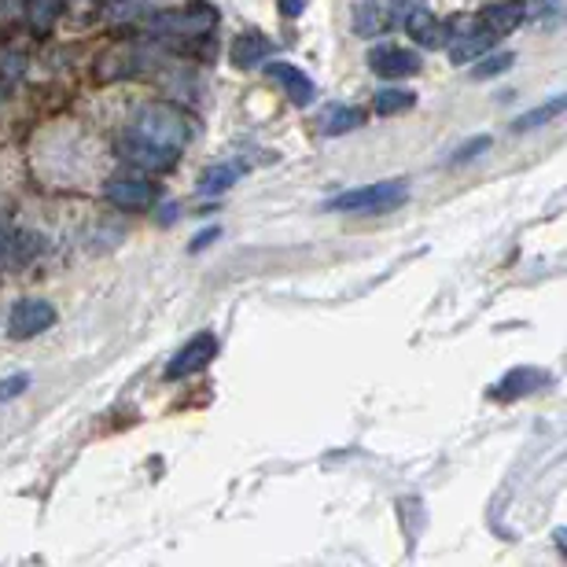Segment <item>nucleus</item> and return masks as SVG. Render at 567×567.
I'll list each match as a JSON object with an SVG mask.
<instances>
[{
	"mask_svg": "<svg viewBox=\"0 0 567 567\" xmlns=\"http://www.w3.org/2000/svg\"><path fill=\"white\" fill-rule=\"evenodd\" d=\"M358 126H365V111L350 104H332L317 115V133H324V137H343V133Z\"/></svg>",
	"mask_w": 567,
	"mask_h": 567,
	"instance_id": "13",
	"label": "nucleus"
},
{
	"mask_svg": "<svg viewBox=\"0 0 567 567\" xmlns=\"http://www.w3.org/2000/svg\"><path fill=\"white\" fill-rule=\"evenodd\" d=\"M118 152H122V158H126V163L141 166V169H155V174H163V169H169V166L177 163V152H174V147H163V144L144 141V137H137L133 130L118 141Z\"/></svg>",
	"mask_w": 567,
	"mask_h": 567,
	"instance_id": "8",
	"label": "nucleus"
},
{
	"mask_svg": "<svg viewBox=\"0 0 567 567\" xmlns=\"http://www.w3.org/2000/svg\"><path fill=\"white\" fill-rule=\"evenodd\" d=\"M486 147H491V137H472L468 144H461L457 152H453L450 163H472V158H475V155H483Z\"/></svg>",
	"mask_w": 567,
	"mask_h": 567,
	"instance_id": "22",
	"label": "nucleus"
},
{
	"mask_svg": "<svg viewBox=\"0 0 567 567\" xmlns=\"http://www.w3.org/2000/svg\"><path fill=\"white\" fill-rule=\"evenodd\" d=\"M564 107H567V96H553V100H546L542 107L527 111V115H519V118L513 122V130H516V133H527V130L546 126V122H553V118H560V115H564Z\"/></svg>",
	"mask_w": 567,
	"mask_h": 567,
	"instance_id": "18",
	"label": "nucleus"
},
{
	"mask_svg": "<svg viewBox=\"0 0 567 567\" xmlns=\"http://www.w3.org/2000/svg\"><path fill=\"white\" fill-rule=\"evenodd\" d=\"M269 52H274V41L262 38L258 30H247V33H240V38L233 41L229 60H233V66H240V71H251V66L262 63Z\"/></svg>",
	"mask_w": 567,
	"mask_h": 567,
	"instance_id": "14",
	"label": "nucleus"
},
{
	"mask_svg": "<svg viewBox=\"0 0 567 567\" xmlns=\"http://www.w3.org/2000/svg\"><path fill=\"white\" fill-rule=\"evenodd\" d=\"M266 74L274 78V82L284 89V96H288L291 104L306 107V104H310V100L317 96V85L302 74V66H295V63H269V66H266Z\"/></svg>",
	"mask_w": 567,
	"mask_h": 567,
	"instance_id": "11",
	"label": "nucleus"
},
{
	"mask_svg": "<svg viewBox=\"0 0 567 567\" xmlns=\"http://www.w3.org/2000/svg\"><path fill=\"white\" fill-rule=\"evenodd\" d=\"M16 251V229H11V221L8 218H0V262Z\"/></svg>",
	"mask_w": 567,
	"mask_h": 567,
	"instance_id": "24",
	"label": "nucleus"
},
{
	"mask_svg": "<svg viewBox=\"0 0 567 567\" xmlns=\"http://www.w3.org/2000/svg\"><path fill=\"white\" fill-rule=\"evenodd\" d=\"M218 8L207 4V0H196V4H181L169 8L163 16H155L152 30L166 33V38H207V33L218 27Z\"/></svg>",
	"mask_w": 567,
	"mask_h": 567,
	"instance_id": "3",
	"label": "nucleus"
},
{
	"mask_svg": "<svg viewBox=\"0 0 567 567\" xmlns=\"http://www.w3.org/2000/svg\"><path fill=\"white\" fill-rule=\"evenodd\" d=\"M236 177H240V169H236V166H214V169H207V174L199 177V192H203V196H210V192H225Z\"/></svg>",
	"mask_w": 567,
	"mask_h": 567,
	"instance_id": "20",
	"label": "nucleus"
},
{
	"mask_svg": "<svg viewBox=\"0 0 567 567\" xmlns=\"http://www.w3.org/2000/svg\"><path fill=\"white\" fill-rule=\"evenodd\" d=\"M524 19H527V0H497V4L483 8L475 27H483L486 33H494V38H508Z\"/></svg>",
	"mask_w": 567,
	"mask_h": 567,
	"instance_id": "9",
	"label": "nucleus"
},
{
	"mask_svg": "<svg viewBox=\"0 0 567 567\" xmlns=\"http://www.w3.org/2000/svg\"><path fill=\"white\" fill-rule=\"evenodd\" d=\"M553 377L538 369H513L502 383H494V399H519V394H530L538 388H549Z\"/></svg>",
	"mask_w": 567,
	"mask_h": 567,
	"instance_id": "15",
	"label": "nucleus"
},
{
	"mask_svg": "<svg viewBox=\"0 0 567 567\" xmlns=\"http://www.w3.org/2000/svg\"><path fill=\"white\" fill-rule=\"evenodd\" d=\"M277 4H280V16L284 19H299L310 0H277Z\"/></svg>",
	"mask_w": 567,
	"mask_h": 567,
	"instance_id": "25",
	"label": "nucleus"
},
{
	"mask_svg": "<svg viewBox=\"0 0 567 567\" xmlns=\"http://www.w3.org/2000/svg\"><path fill=\"white\" fill-rule=\"evenodd\" d=\"M137 137L152 141V144H163V147H174L181 152L192 137H196V126H192V118L185 115L181 107L166 104V100H155V104H144L137 111V118H133L130 126Z\"/></svg>",
	"mask_w": 567,
	"mask_h": 567,
	"instance_id": "1",
	"label": "nucleus"
},
{
	"mask_svg": "<svg viewBox=\"0 0 567 567\" xmlns=\"http://www.w3.org/2000/svg\"><path fill=\"white\" fill-rule=\"evenodd\" d=\"M214 358H218V336H214V332H196L185 347L177 350L174 361L166 365V377L169 380H185V377H192V372L207 369Z\"/></svg>",
	"mask_w": 567,
	"mask_h": 567,
	"instance_id": "6",
	"label": "nucleus"
},
{
	"mask_svg": "<svg viewBox=\"0 0 567 567\" xmlns=\"http://www.w3.org/2000/svg\"><path fill=\"white\" fill-rule=\"evenodd\" d=\"M66 0H30V27L38 33H49L55 27V19L63 16Z\"/></svg>",
	"mask_w": 567,
	"mask_h": 567,
	"instance_id": "19",
	"label": "nucleus"
},
{
	"mask_svg": "<svg viewBox=\"0 0 567 567\" xmlns=\"http://www.w3.org/2000/svg\"><path fill=\"white\" fill-rule=\"evenodd\" d=\"M402 22H405V30H410V38L416 44H424V49H442V44H446V22H439L427 8L413 4L405 11Z\"/></svg>",
	"mask_w": 567,
	"mask_h": 567,
	"instance_id": "12",
	"label": "nucleus"
},
{
	"mask_svg": "<svg viewBox=\"0 0 567 567\" xmlns=\"http://www.w3.org/2000/svg\"><path fill=\"white\" fill-rule=\"evenodd\" d=\"M55 324V306L44 299H19L8 313V336L11 339H33L49 332Z\"/></svg>",
	"mask_w": 567,
	"mask_h": 567,
	"instance_id": "5",
	"label": "nucleus"
},
{
	"mask_svg": "<svg viewBox=\"0 0 567 567\" xmlns=\"http://www.w3.org/2000/svg\"><path fill=\"white\" fill-rule=\"evenodd\" d=\"M372 107H377V115H383V118L405 115V111L416 107V93L413 89H380L377 100H372Z\"/></svg>",
	"mask_w": 567,
	"mask_h": 567,
	"instance_id": "17",
	"label": "nucleus"
},
{
	"mask_svg": "<svg viewBox=\"0 0 567 567\" xmlns=\"http://www.w3.org/2000/svg\"><path fill=\"white\" fill-rule=\"evenodd\" d=\"M369 66H372V74L388 78V82H399V78L421 74L424 63L413 49H402V44H377V49L369 52Z\"/></svg>",
	"mask_w": 567,
	"mask_h": 567,
	"instance_id": "7",
	"label": "nucleus"
},
{
	"mask_svg": "<svg viewBox=\"0 0 567 567\" xmlns=\"http://www.w3.org/2000/svg\"><path fill=\"white\" fill-rule=\"evenodd\" d=\"M538 4H546V8L553 11V8H557V0H538Z\"/></svg>",
	"mask_w": 567,
	"mask_h": 567,
	"instance_id": "26",
	"label": "nucleus"
},
{
	"mask_svg": "<svg viewBox=\"0 0 567 567\" xmlns=\"http://www.w3.org/2000/svg\"><path fill=\"white\" fill-rule=\"evenodd\" d=\"M508 66H513V52H497V55H480L475 60V71H472V78H497V74H505Z\"/></svg>",
	"mask_w": 567,
	"mask_h": 567,
	"instance_id": "21",
	"label": "nucleus"
},
{
	"mask_svg": "<svg viewBox=\"0 0 567 567\" xmlns=\"http://www.w3.org/2000/svg\"><path fill=\"white\" fill-rule=\"evenodd\" d=\"M30 388V377L27 372H16V377H8V380H0V402H8V399H19L22 391Z\"/></svg>",
	"mask_w": 567,
	"mask_h": 567,
	"instance_id": "23",
	"label": "nucleus"
},
{
	"mask_svg": "<svg viewBox=\"0 0 567 567\" xmlns=\"http://www.w3.org/2000/svg\"><path fill=\"white\" fill-rule=\"evenodd\" d=\"M410 199V181L394 177V181H377V185H365V188H350L343 196L328 199V210L336 214H383V210H394Z\"/></svg>",
	"mask_w": 567,
	"mask_h": 567,
	"instance_id": "2",
	"label": "nucleus"
},
{
	"mask_svg": "<svg viewBox=\"0 0 567 567\" xmlns=\"http://www.w3.org/2000/svg\"><path fill=\"white\" fill-rule=\"evenodd\" d=\"M494 33H486L483 27H475V30H468V33H461V38H450V60L453 63H475L480 55H486L494 49Z\"/></svg>",
	"mask_w": 567,
	"mask_h": 567,
	"instance_id": "16",
	"label": "nucleus"
},
{
	"mask_svg": "<svg viewBox=\"0 0 567 567\" xmlns=\"http://www.w3.org/2000/svg\"><path fill=\"white\" fill-rule=\"evenodd\" d=\"M107 199L118 210H147L155 203V188L144 177H115L107 185Z\"/></svg>",
	"mask_w": 567,
	"mask_h": 567,
	"instance_id": "10",
	"label": "nucleus"
},
{
	"mask_svg": "<svg viewBox=\"0 0 567 567\" xmlns=\"http://www.w3.org/2000/svg\"><path fill=\"white\" fill-rule=\"evenodd\" d=\"M410 8H413V0H361L354 11V30L365 33V38H377V33L402 27Z\"/></svg>",
	"mask_w": 567,
	"mask_h": 567,
	"instance_id": "4",
	"label": "nucleus"
}]
</instances>
